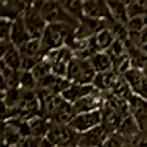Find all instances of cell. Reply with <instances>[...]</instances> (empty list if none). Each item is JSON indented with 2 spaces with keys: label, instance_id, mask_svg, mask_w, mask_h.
<instances>
[{
  "label": "cell",
  "instance_id": "3",
  "mask_svg": "<svg viewBox=\"0 0 147 147\" xmlns=\"http://www.w3.org/2000/svg\"><path fill=\"white\" fill-rule=\"evenodd\" d=\"M43 2L44 0H37V2H31L25 15H24V21H25L27 30L31 35V38L35 40H41V37L47 28L49 24L46 22V19L43 18L41 13V7H43Z\"/></svg>",
  "mask_w": 147,
  "mask_h": 147
},
{
  "label": "cell",
  "instance_id": "7",
  "mask_svg": "<svg viewBox=\"0 0 147 147\" xmlns=\"http://www.w3.org/2000/svg\"><path fill=\"white\" fill-rule=\"evenodd\" d=\"M84 16L94 21H110L109 5L105 0H84Z\"/></svg>",
  "mask_w": 147,
  "mask_h": 147
},
{
  "label": "cell",
  "instance_id": "23",
  "mask_svg": "<svg viewBox=\"0 0 147 147\" xmlns=\"http://www.w3.org/2000/svg\"><path fill=\"white\" fill-rule=\"evenodd\" d=\"M127 7L129 19L147 16V0H129V2H127Z\"/></svg>",
  "mask_w": 147,
  "mask_h": 147
},
{
  "label": "cell",
  "instance_id": "10",
  "mask_svg": "<svg viewBox=\"0 0 147 147\" xmlns=\"http://www.w3.org/2000/svg\"><path fill=\"white\" fill-rule=\"evenodd\" d=\"M129 113L137 122L141 132H147V102L137 96H132L128 100Z\"/></svg>",
  "mask_w": 147,
  "mask_h": 147
},
{
  "label": "cell",
  "instance_id": "31",
  "mask_svg": "<svg viewBox=\"0 0 147 147\" xmlns=\"http://www.w3.org/2000/svg\"><path fill=\"white\" fill-rule=\"evenodd\" d=\"M143 74H144V77H146V78H147V66H146V68H144V69H143Z\"/></svg>",
  "mask_w": 147,
  "mask_h": 147
},
{
  "label": "cell",
  "instance_id": "2",
  "mask_svg": "<svg viewBox=\"0 0 147 147\" xmlns=\"http://www.w3.org/2000/svg\"><path fill=\"white\" fill-rule=\"evenodd\" d=\"M97 72L94 71L93 65L90 63L88 59H81V57H74L66 71V80H69L72 84H80V85H93L96 80Z\"/></svg>",
  "mask_w": 147,
  "mask_h": 147
},
{
  "label": "cell",
  "instance_id": "30",
  "mask_svg": "<svg viewBox=\"0 0 147 147\" xmlns=\"http://www.w3.org/2000/svg\"><path fill=\"white\" fill-rule=\"evenodd\" d=\"M141 50H143V52H144V53L147 55V44H144V46H141Z\"/></svg>",
  "mask_w": 147,
  "mask_h": 147
},
{
  "label": "cell",
  "instance_id": "5",
  "mask_svg": "<svg viewBox=\"0 0 147 147\" xmlns=\"http://www.w3.org/2000/svg\"><path fill=\"white\" fill-rule=\"evenodd\" d=\"M80 134L71 128L69 125H60V124H52L46 136V140H49L55 147H65V146H78Z\"/></svg>",
  "mask_w": 147,
  "mask_h": 147
},
{
  "label": "cell",
  "instance_id": "32",
  "mask_svg": "<svg viewBox=\"0 0 147 147\" xmlns=\"http://www.w3.org/2000/svg\"><path fill=\"white\" fill-rule=\"evenodd\" d=\"M65 147H78V146H65Z\"/></svg>",
  "mask_w": 147,
  "mask_h": 147
},
{
  "label": "cell",
  "instance_id": "15",
  "mask_svg": "<svg viewBox=\"0 0 147 147\" xmlns=\"http://www.w3.org/2000/svg\"><path fill=\"white\" fill-rule=\"evenodd\" d=\"M119 77L121 75H118L113 69L109 71V72H105V74H97L93 85L96 87V90L100 91L102 94H109L112 91V87L115 85V82Z\"/></svg>",
  "mask_w": 147,
  "mask_h": 147
},
{
  "label": "cell",
  "instance_id": "17",
  "mask_svg": "<svg viewBox=\"0 0 147 147\" xmlns=\"http://www.w3.org/2000/svg\"><path fill=\"white\" fill-rule=\"evenodd\" d=\"M127 53H128V56H129V60H131L132 68L143 71V69L147 66V55L141 50V47L132 44L129 40L127 41Z\"/></svg>",
  "mask_w": 147,
  "mask_h": 147
},
{
  "label": "cell",
  "instance_id": "13",
  "mask_svg": "<svg viewBox=\"0 0 147 147\" xmlns=\"http://www.w3.org/2000/svg\"><path fill=\"white\" fill-rule=\"evenodd\" d=\"M2 63L7 68L13 69L16 72H21L22 69V55L19 49L13 44H6L2 46Z\"/></svg>",
  "mask_w": 147,
  "mask_h": 147
},
{
  "label": "cell",
  "instance_id": "26",
  "mask_svg": "<svg viewBox=\"0 0 147 147\" xmlns=\"http://www.w3.org/2000/svg\"><path fill=\"white\" fill-rule=\"evenodd\" d=\"M12 24H13V22L9 21V19H0V38H2V43H0V46L12 44V41H10Z\"/></svg>",
  "mask_w": 147,
  "mask_h": 147
},
{
  "label": "cell",
  "instance_id": "4",
  "mask_svg": "<svg viewBox=\"0 0 147 147\" xmlns=\"http://www.w3.org/2000/svg\"><path fill=\"white\" fill-rule=\"evenodd\" d=\"M43 18L46 19L47 24H66L74 28L80 27V22L72 18L65 7L62 6V2H53V0H44L43 7H41Z\"/></svg>",
  "mask_w": 147,
  "mask_h": 147
},
{
  "label": "cell",
  "instance_id": "27",
  "mask_svg": "<svg viewBox=\"0 0 147 147\" xmlns=\"http://www.w3.org/2000/svg\"><path fill=\"white\" fill-rule=\"evenodd\" d=\"M44 138H37V137H32V136H28L25 138H22L18 144L12 146V147H40L41 141Z\"/></svg>",
  "mask_w": 147,
  "mask_h": 147
},
{
  "label": "cell",
  "instance_id": "11",
  "mask_svg": "<svg viewBox=\"0 0 147 147\" xmlns=\"http://www.w3.org/2000/svg\"><path fill=\"white\" fill-rule=\"evenodd\" d=\"M107 136H109V132L102 125L97 128H93L87 132L80 134L78 147H102Z\"/></svg>",
  "mask_w": 147,
  "mask_h": 147
},
{
  "label": "cell",
  "instance_id": "14",
  "mask_svg": "<svg viewBox=\"0 0 147 147\" xmlns=\"http://www.w3.org/2000/svg\"><path fill=\"white\" fill-rule=\"evenodd\" d=\"M31 40V35L27 30V25H25V21H24V16L13 21L12 24V31H10V41L15 47H22L27 41Z\"/></svg>",
  "mask_w": 147,
  "mask_h": 147
},
{
  "label": "cell",
  "instance_id": "28",
  "mask_svg": "<svg viewBox=\"0 0 147 147\" xmlns=\"http://www.w3.org/2000/svg\"><path fill=\"white\" fill-rule=\"evenodd\" d=\"M144 44H147V28L141 32V35H140V40H138V47H141V46H144Z\"/></svg>",
  "mask_w": 147,
  "mask_h": 147
},
{
  "label": "cell",
  "instance_id": "19",
  "mask_svg": "<svg viewBox=\"0 0 147 147\" xmlns=\"http://www.w3.org/2000/svg\"><path fill=\"white\" fill-rule=\"evenodd\" d=\"M90 63L93 65L97 74H105V72H109L113 69V60L110 59V56L106 52H100V53L94 55L90 59Z\"/></svg>",
  "mask_w": 147,
  "mask_h": 147
},
{
  "label": "cell",
  "instance_id": "12",
  "mask_svg": "<svg viewBox=\"0 0 147 147\" xmlns=\"http://www.w3.org/2000/svg\"><path fill=\"white\" fill-rule=\"evenodd\" d=\"M97 90L94 85H80V84H71L69 88L62 93V97L71 105H75L77 102L85 99L91 94H94Z\"/></svg>",
  "mask_w": 147,
  "mask_h": 147
},
{
  "label": "cell",
  "instance_id": "16",
  "mask_svg": "<svg viewBox=\"0 0 147 147\" xmlns=\"http://www.w3.org/2000/svg\"><path fill=\"white\" fill-rule=\"evenodd\" d=\"M109 9H110V15H112V19L121 25H125L129 21L128 16V7H127V0H109L107 2Z\"/></svg>",
  "mask_w": 147,
  "mask_h": 147
},
{
  "label": "cell",
  "instance_id": "25",
  "mask_svg": "<svg viewBox=\"0 0 147 147\" xmlns=\"http://www.w3.org/2000/svg\"><path fill=\"white\" fill-rule=\"evenodd\" d=\"M129 146H131V143L124 136H121L119 132H113V134H109L107 136V138L102 147H129Z\"/></svg>",
  "mask_w": 147,
  "mask_h": 147
},
{
  "label": "cell",
  "instance_id": "29",
  "mask_svg": "<svg viewBox=\"0 0 147 147\" xmlns=\"http://www.w3.org/2000/svg\"><path fill=\"white\" fill-rule=\"evenodd\" d=\"M40 147H55V146H53V144H52L50 141H49V140H46V138H44V140L41 141Z\"/></svg>",
  "mask_w": 147,
  "mask_h": 147
},
{
  "label": "cell",
  "instance_id": "1",
  "mask_svg": "<svg viewBox=\"0 0 147 147\" xmlns=\"http://www.w3.org/2000/svg\"><path fill=\"white\" fill-rule=\"evenodd\" d=\"M77 28H74L66 24H49L43 37H41V44L44 52L49 53L52 50H57L65 46L75 37Z\"/></svg>",
  "mask_w": 147,
  "mask_h": 147
},
{
  "label": "cell",
  "instance_id": "18",
  "mask_svg": "<svg viewBox=\"0 0 147 147\" xmlns=\"http://www.w3.org/2000/svg\"><path fill=\"white\" fill-rule=\"evenodd\" d=\"M19 52L22 57H28V59H43L46 55L41 40H35V38H31L22 47H19Z\"/></svg>",
  "mask_w": 147,
  "mask_h": 147
},
{
  "label": "cell",
  "instance_id": "21",
  "mask_svg": "<svg viewBox=\"0 0 147 147\" xmlns=\"http://www.w3.org/2000/svg\"><path fill=\"white\" fill-rule=\"evenodd\" d=\"M109 94H113V96L119 97V99H122V100H129L131 97L134 96L132 91H131L129 84L127 82V80H125L124 75H121V77L116 80L115 85L112 87V91H110Z\"/></svg>",
  "mask_w": 147,
  "mask_h": 147
},
{
  "label": "cell",
  "instance_id": "20",
  "mask_svg": "<svg viewBox=\"0 0 147 147\" xmlns=\"http://www.w3.org/2000/svg\"><path fill=\"white\" fill-rule=\"evenodd\" d=\"M115 41H116V37L109 28H105L97 35H94V44L99 52H107Z\"/></svg>",
  "mask_w": 147,
  "mask_h": 147
},
{
  "label": "cell",
  "instance_id": "9",
  "mask_svg": "<svg viewBox=\"0 0 147 147\" xmlns=\"http://www.w3.org/2000/svg\"><path fill=\"white\" fill-rule=\"evenodd\" d=\"M31 2H24V0H3L2 7H0V15L2 19H9V21H16L25 15Z\"/></svg>",
  "mask_w": 147,
  "mask_h": 147
},
{
  "label": "cell",
  "instance_id": "24",
  "mask_svg": "<svg viewBox=\"0 0 147 147\" xmlns=\"http://www.w3.org/2000/svg\"><path fill=\"white\" fill-rule=\"evenodd\" d=\"M38 87L35 77L32 75V72L28 71H22L19 75V88L21 90H27V91H35Z\"/></svg>",
  "mask_w": 147,
  "mask_h": 147
},
{
  "label": "cell",
  "instance_id": "8",
  "mask_svg": "<svg viewBox=\"0 0 147 147\" xmlns=\"http://www.w3.org/2000/svg\"><path fill=\"white\" fill-rule=\"evenodd\" d=\"M124 77H125L127 82L129 84L132 94L147 102V78L144 77L143 71L131 68Z\"/></svg>",
  "mask_w": 147,
  "mask_h": 147
},
{
  "label": "cell",
  "instance_id": "22",
  "mask_svg": "<svg viewBox=\"0 0 147 147\" xmlns=\"http://www.w3.org/2000/svg\"><path fill=\"white\" fill-rule=\"evenodd\" d=\"M62 6L78 22H81L85 18L84 16V2H81V0H65V2H62Z\"/></svg>",
  "mask_w": 147,
  "mask_h": 147
},
{
  "label": "cell",
  "instance_id": "6",
  "mask_svg": "<svg viewBox=\"0 0 147 147\" xmlns=\"http://www.w3.org/2000/svg\"><path fill=\"white\" fill-rule=\"evenodd\" d=\"M103 122V113L102 110H94V112H87V113H78L74 116L71 121L69 127L74 128L78 134L87 132L93 128L100 127Z\"/></svg>",
  "mask_w": 147,
  "mask_h": 147
}]
</instances>
